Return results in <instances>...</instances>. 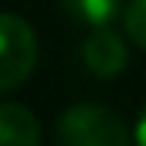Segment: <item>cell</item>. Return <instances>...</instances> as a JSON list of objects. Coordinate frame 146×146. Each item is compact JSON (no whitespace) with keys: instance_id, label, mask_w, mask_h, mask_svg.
<instances>
[{"instance_id":"7a4b0ae2","label":"cell","mask_w":146,"mask_h":146,"mask_svg":"<svg viewBox=\"0 0 146 146\" xmlns=\"http://www.w3.org/2000/svg\"><path fill=\"white\" fill-rule=\"evenodd\" d=\"M38 60L35 29L16 13H0V92H13L32 76Z\"/></svg>"},{"instance_id":"5b68a950","label":"cell","mask_w":146,"mask_h":146,"mask_svg":"<svg viewBox=\"0 0 146 146\" xmlns=\"http://www.w3.org/2000/svg\"><path fill=\"white\" fill-rule=\"evenodd\" d=\"M57 3L86 26H108L124 10V0H57Z\"/></svg>"},{"instance_id":"6da1fadb","label":"cell","mask_w":146,"mask_h":146,"mask_svg":"<svg viewBox=\"0 0 146 146\" xmlns=\"http://www.w3.org/2000/svg\"><path fill=\"white\" fill-rule=\"evenodd\" d=\"M54 146H130V133L117 111L83 102L57 117Z\"/></svg>"},{"instance_id":"277c9868","label":"cell","mask_w":146,"mask_h":146,"mask_svg":"<svg viewBox=\"0 0 146 146\" xmlns=\"http://www.w3.org/2000/svg\"><path fill=\"white\" fill-rule=\"evenodd\" d=\"M0 146H41V124L26 105H0Z\"/></svg>"},{"instance_id":"8992f818","label":"cell","mask_w":146,"mask_h":146,"mask_svg":"<svg viewBox=\"0 0 146 146\" xmlns=\"http://www.w3.org/2000/svg\"><path fill=\"white\" fill-rule=\"evenodd\" d=\"M124 32L137 48L146 51V0H130L124 7Z\"/></svg>"},{"instance_id":"3957f363","label":"cell","mask_w":146,"mask_h":146,"mask_svg":"<svg viewBox=\"0 0 146 146\" xmlns=\"http://www.w3.org/2000/svg\"><path fill=\"white\" fill-rule=\"evenodd\" d=\"M127 44L117 32H111L108 26H95V32L86 38L83 44V64L92 76L99 80H111L117 73H124L127 67Z\"/></svg>"},{"instance_id":"52a82bcc","label":"cell","mask_w":146,"mask_h":146,"mask_svg":"<svg viewBox=\"0 0 146 146\" xmlns=\"http://www.w3.org/2000/svg\"><path fill=\"white\" fill-rule=\"evenodd\" d=\"M133 143H137V146H146V105H143V111H140V117H137V127H133Z\"/></svg>"}]
</instances>
